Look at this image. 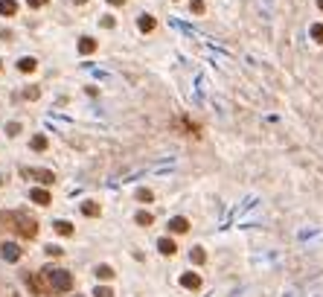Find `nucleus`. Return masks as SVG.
I'll use <instances>...</instances> for the list:
<instances>
[{"mask_svg": "<svg viewBox=\"0 0 323 297\" xmlns=\"http://www.w3.org/2000/svg\"><path fill=\"white\" fill-rule=\"evenodd\" d=\"M0 67H3V62H0Z\"/></svg>", "mask_w": 323, "mask_h": 297, "instance_id": "obj_31", "label": "nucleus"}, {"mask_svg": "<svg viewBox=\"0 0 323 297\" xmlns=\"http://www.w3.org/2000/svg\"><path fill=\"white\" fill-rule=\"evenodd\" d=\"M35 67H38V62H35L32 56H24V59L18 62V70H21V73H32Z\"/></svg>", "mask_w": 323, "mask_h": 297, "instance_id": "obj_10", "label": "nucleus"}, {"mask_svg": "<svg viewBox=\"0 0 323 297\" xmlns=\"http://www.w3.org/2000/svg\"><path fill=\"white\" fill-rule=\"evenodd\" d=\"M309 33H312V38H315V41H323V24H315Z\"/></svg>", "mask_w": 323, "mask_h": 297, "instance_id": "obj_21", "label": "nucleus"}, {"mask_svg": "<svg viewBox=\"0 0 323 297\" xmlns=\"http://www.w3.org/2000/svg\"><path fill=\"white\" fill-rule=\"evenodd\" d=\"M190 260H193L195 265H204V263H207V254H204V248H193V251H190Z\"/></svg>", "mask_w": 323, "mask_h": 297, "instance_id": "obj_17", "label": "nucleus"}, {"mask_svg": "<svg viewBox=\"0 0 323 297\" xmlns=\"http://www.w3.org/2000/svg\"><path fill=\"white\" fill-rule=\"evenodd\" d=\"M97 277L99 280H111L114 277V268L111 265H97Z\"/></svg>", "mask_w": 323, "mask_h": 297, "instance_id": "obj_18", "label": "nucleus"}, {"mask_svg": "<svg viewBox=\"0 0 323 297\" xmlns=\"http://www.w3.org/2000/svg\"><path fill=\"white\" fill-rule=\"evenodd\" d=\"M181 286H184V289H201V277H198V274H193V271H190V274H184V277H181Z\"/></svg>", "mask_w": 323, "mask_h": 297, "instance_id": "obj_9", "label": "nucleus"}, {"mask_svg": "<svg viewBox=\"0 0 323 297\" xmlns=\"http://www.w3.org/2000/svg\"><path fill=\"white\" fill-rule=\"evenodd\" d=\"M134 222H137V225H140V228H149V225H152V222H155V219H152V213H146V210H140V213H137V216H134Z\"/></svg>", "mask_w": 323, "mask_h": 297, "instance_id": "obj_15", "label": "nucleus"}, {"mask_svg": "<svg viewBox=\"0 0 323 297\" xmlns=\"http://www.w3.org/2000/svg\"><path fill=\"white\" fill-rule=\"evenodd\" d=\"M21 178L38 181V184H53V181H56V175H53L50 169H32V166H24V169H21Z\"/></svg>", "mask_w": 323, "mask_h": 297, "instance_id": "obj_3", "label": "nucleus"}, {"mask_svg": "<svg viewBox=\"0 0 323 297\" xmlns=\"http://www.w3.org/2000/svg\"><path fill=\"white\" fill-rule=\"evenodd\" d=\"M15 12H18L15 0H0V15H15Z\"/></svg>", "mask_w": 323, "mask_h": 297, "instance_id": "obj_16", "label": "nucleus"}, {"mask_svg": "<svg viewBox=\"0 0 323 297\" xmlns=\"http://www.w3.org/2000/svg\"><path fill=\"white\" fill-rule=\"evenodd\" d=\"M94 297H114V292H111L108 286H97V292H94Z\"/></svg>", "mask_w": 323, "mask_h": 297, "instance_id": "obj_22", "label": "nucleus"}, {"mask_svg": "<svg viewBox=\"0 0 323 297\" xmlns=\"http://www.w3.org/2000/svg\"><path fill=\"white\" fill-rule=\"evenodd\" d=\"M172 233H187L190 231V222L184 219V216H175V219H169V225H166Z\"/></svg>", "mask_w": 323, "mask_h": 297, "instance_id": "obj_6", "label": "nucleus"}, {"mask_svg": "<svg viewBox=\"0 0 323 297\" xmlns=\"http://www.w3.org/2000/svg\"><path fill=\"white\" fill-rule=\"evenodd\" d=\"M73 3H88V0H73Z\"/></svg>", "mask_w": 323, "mask_h": 297, "instance_id": "obj_29", "label": "nucleus"}, {"mask_svg": "<svg viewBox=\"0 0 323 297\" xmlns=\"http://www.w3.org/2000/svg\"><path fill=\"white\" fill-rule=\"evenodd\" d=\"M82 213L94 219V216H99V204L97 201H82Z\"/></svg>", "mask_w": 323, "mask_h": 297, "instance_id": "obj_14", "label": "nucleus"}, {"mask_svg": "<svg viewBox=\"0 0 323 297\" xmlns=\"http://www.w3.org/2000/svg\"><path fill=\"white\" fill-rule=\"evenodd\" d=\"M79 53H82V56L97 53V41H94V38H88V35H85V38H79Z\"/></svg>", "mask_w": 323, "mask_h": 297, "instance_id": "obj_8", "label": "nucleus"}, {"mask_svg": "<svg viewBox=\"0 0 323 297\" xmlns=\"http://www.w3.org/2000/svg\"><path fill=\"white\" fill-rule=\"evenodd\" d=\"M76 297H79V295H76Z\"/></svg>", "mask_w": 323, "mask_h": 297, "instance_id": "obj_32", "label": "nucleus"}, {"mask_svg": "<svg viewBox=\"0 0 323 297\" xmlns=\"http://www.w3.org/2000/svg\"><path fill=\"white\" fill-rule=\"evenodd\" d=\"M0 257H3L6 263H18V260H21V248H18L15 242H3V245H0Z\"/></svg>", "mask_w": 323, "mask_h": 297, "instance_id": "obj_4", "label": "nucleus"}, {"mask_svg": "<svg viewBox=\"0 0 323 297\" xmlns=\"http://www.w3.org/2000/svg\"><path fill=\"white\" fill-rule=\"evenodd\" d=\"M53 231L59 233V236H73V225L62 219V222H56V225H53Z\"/></svg>", "mask_w": 323, "mask_h": 297, "instance_id": "obj_13", "label": "nucleus"}, {"mask_svg": "<svg viewBox=\"0 0 323 297\" xmlns=\"http://www.w3.org/2000/svg\"><path fill=\"white\" fill-rule=\"evenodd\" d=\"M108 3H111V6H123L126 0H108Z\"/></svg>", "mask_w": 323, "mask_h": 297, "instance_id": "obj_28", "label": "nucleus"}, {"mask_svg": "<svg viewBox=\"0 0 323 297\" xmlns=\"http://www.w3.org/2000/svg\"><path fill=\"white\" fill-rule=\"evenodd\" d=\"M190 9H193L195 15H201L204 12V0H190Z\"/></svg>", "mask_w": 323, "mask_h": 297, "instance_id": "obj_24", "label": "nucleus"}, {"mask_svg": "<svg viewBox=\"0 0 323 297\" xmlns=\"http://www.w3.org/2000/svg\"><path fill=\"white\" fill-rule=\"evenodd\" d=\"M0 228L18 233V236H24V239H35V236H38V222H35L30 213H24V210H9V213H3V216H0Z\"/></svg>", "mask_w": 323, "mask_h": 297, "instance_id": "obj_2", "label": "nucleus"}, {"mask_svg": "<svg viewBox=\"0 0 323 297\" xmlns=\"http://www.w3.org/2000/svg\"><path fill=\"white\" fill-rule=\"evenodd\" d=\"M158 251H161L163 257H172V254L178 251V248H175V242H172L169 236H163V239H158Z\"/></svg>", "mask_w": 323, "mask_h": 297, "instance_id": "obj_7", "label": "nucleus"}, {"mask_svg": "<svg viewBox=\"0 0 323 297\" xmlns=\"http://www.w3.org/2000/svg\"><path fill=\"white\" fill-rule=\"evenodd\" d=\"M99 24H102L105 30H114V24H117V21H114V15H102V18H99Z\"/></svg>", "mask_w": 323, "mask_h": 297, "instance_id": "obj_20", "label": "nucleus"}, {"mask_svg": "<svg viewBox=\"0 0 323 297\" xmlns=\"http://www.w3.org/2000/svg\"><path fill=\"white\" fill-rule=\"evenodd\" d=\"M152 198H155L152 190H146V187H140V190H137V201H152Z\"/></svg>", "mask_w": 323, "mask_h": 297, "instance_id": "obj_19", "label": "nucleus"}, {"mask_svg": "<svg viewBox=\"0 0 323 297\" xmlns=\"http://www.w3.org/2000/svg\"><path fill=\"white\" fill-rule=\"evenodd\" d=\"M27 283L35 295H67V292H73V274L65 268H53V265L41 268L35 277H27Z\"/></svg>", "mask_w": 323, "mask_h": 297, "instance_id": "obj_1", "label": "nucleus"}, {"mask_svg": "<svg viewBox=\"0 0 323 297\" xmlns=\"http://www.w3.org/2000/svg\"><path fill=\"white\" fill-rule=\"evenodd\" d=\"M30 146H32L35 152H44V149H47V146H50V140H47V137H44V134H35L32 140H30Z\"/></svg>", "mask_w": 323, "mask_h": 297, "instance_id": "obj_12", "label": "nucleus"}, {"mask_svg": "<svg viewBox=\"0 0 323 297\" xmlns=\"http://www.w3.org/2000/svg\"><path fill=\"white\" fill-rule=\"evenodd\" d=\"M6 134H12V137L21 134V123H9V126H6Z\"/></svg>", "mask_w": 323, "mask_h": 297, "instance_id": "obj_26", "label": "nucleus"}, {"mask_svg": "<svg viewBox=\"0 0 323 297\" xmlns=\"http://www.w3.org/2000/svg\"><path fill=\"white\" fill-rule=\"evenodd\" d=\"M137 27H140V33H152V30H155V18H152V15H140Z\"/></svg>", "mask_w": 323, "mask_h": 297, "instance_id": "obj_11", "label": "nucleus"}, {"mask_svg": "<svg viewBox=\"0 0 323 297\" xmlns=\"http://www.w3.org/2000/svg\"><path fill=\"white\" fill-rule=\"evenodd\" d=\"M38 97H41L38 88H27V91H24V99H38Z\"/></svg>", "mask_w": 323, "mask_h": 297, "instance_id": "obj_25", "label": "nucleus"}, {"mask_svg": "<svg viewBox=\"0 0 323 297\" xmlns=\"http://www.w3.org/2000/svg\"><path fill=\"white\" fill-rule=\"evenodd\" d=\"M30 3V9H41V6H47V0H27Z\"/></svg>", "mask_w": 323, "mask_h": 297, "instance_id": "obj_27", "label": "nucleus"}, {"mask_svg": "<svg viewBox=\"0 0 323 297\" xmlns=\"http://www.w3.org/2000/svg\"><path fill=\"white\" fill-rule=\"evenodd\" d=\"M30 198H32L35 204H41V207H47V204L53 201V196H50L44 187H35V190H30Z\"/></svg>", "mask_w": 323, "mask_h": 297, "instance_id": "obj_5", "label": "nucleus"}, {"mask_svg": "<svg viewBox=\"0 0 323 297\" xmlns=\"http://www.w3.org/2000/svg\"><path fill=\"white\" fill-rule=\"evenodd\" d=\"M318 6H321V9H323V0H318Z\"/></svg>", "mask_w": 323, "mask_h": 297, "instance_id": "obj_30", "label": "nucleus"}, {"mask_svg": "<svg viewBox=\"0 0 323 297\" xmlns=\"http://www.w3.org/2000/svg\"><path fill=\"white\" fill-rule=\"evenodd\" d=\"M44 251H47L50 257H62V254H65V248H59V245H47Z\"/></svg>", "mask_w": 323, "mask_h": 297, "instance_id": "obj_23", "label": "nucleus"}]
</instances>
